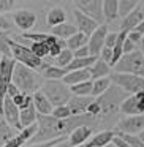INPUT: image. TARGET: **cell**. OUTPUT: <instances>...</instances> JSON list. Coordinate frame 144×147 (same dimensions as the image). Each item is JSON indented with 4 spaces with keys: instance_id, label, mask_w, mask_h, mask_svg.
<instances>
[{
    "instance_id": "f907efd6",
    "label": "cell",
    "mask_w": 144,
    "mask_h": 147,
    "mask_svg": "<svg viewBox=\"0 0 144 147\" xmlns=\"http://www.w3.org/2000/svg\"><path fill=\"white\" fill-rule=\"evenodd\" d=\"M141 13H143V18H144V2H141Z\"/></svg>"
},
{
    "instance_id": "83f0119b",
    "label": "cell",
    "mask_w": 144,
    "mask_h": 147,
    "mask_svg": "<svg viewBox=\"0 0 144 147\" xmlns=\"http://www.w3.org/2000/svg\"><path fill=\"white\" fill-rule=\"evenodd\" d=\"M89 45V36L84 35V33L78 32L76 35H73L71 38L67 40V49H70V51H78V49L84 48V46Z\"/></svg>"
},
{
    "instance_id": "836d02e7",
    "label": "cell",
    "mask_w": 144,
    "mask_h": 147,
    "mask_svg": "<svg viewBox=\"0 0 144 147\" xmlns=\"http://www.w3.org/2000/svg\"><path fill=\"white\" fill-rule=\"evenodd\" d=\"M51 115H52V117H55V119H59V120H65V119L73 117V115H71L70 108H68V105L67 106H57V108H54V111H52Z\"/></svg>"
},
{
    "instance_id": "cb8c5ba5",
    "label": "cell",
    "mask_w": 144,
    "mask_h": 147,
    "mask_svg": "<svg viewBox=\"0 0 144 147\" xmlns=\"http://www.w3.org/2000/svg\"><path fill=\"white\" fill-rule=\"evenodd\" d=\"M89 70H90V74H92V81L101 79V78H109L112 74L111 73V67H109L106 62H103L100 57L97 59L95 63H93Z\"/></svg>"
},
{
    "instance_id": "4dcf8cb0",
    "label": "cell",
    "mask_w": 144,
    "mask_h": 147,
    "mask_svg": "<svg viewBox=\"0 0 144 147\" xmlns=\"http://www.w3.org/2000/svg\"><path fill=\"white\" fill-rule=\"evenodd\" d=\"M92 90H93L92 81H87V82L70 87V92L73 96H92Z\"/></svg>"
},
{
    "instance_id": "8992f818",
    "label": "cell",
    "mask_w": 144,
    "mask_h": 147,
    "mask_svg": "<svg viewBox=\"0 0 144 147\" xmlns=\"http://www.w3.org/2000/svg\"><path fill=\"white\" fill-rule=\"evenodd\" d=\"M16 67V60L13 57L3 55L0 60V100L3 101L7 98L8 87L13 84V73Z\"/></svg>"
},
{
    "instance_id": "7402d4cb",
    "label": "cell",
    "mask_w": 144,
    "mask_h": 147,
    "mask_svg": "<svg viewBox=\"0 0 144 147\" xmlns=\"http://www.w3.org/2000/svg\"><path fill=\"white\" fill-rule=\"evenodd\" d=\"M76 33H78L76 26H74V24H70V22L60 24V26L51 29V35L57 36L59 40H64V41H67L68 38H71V36L76 35Z\"/></svg>"
},
{
    "instance_id": "ee69618b",
    "label": "cell",
    "mask_w": 144,
    "mask_h": 147,
    "mask_svg": "<svg viewBox=\"0 0 144 147\" xmlns=\"http://www.w3.org/2000/svg\"><path fill=\"white\" fill-rule=\"evenodd\" d=\"M19 89H18L16 86H14V84H11L10 87H8V92H7V96H10V98H14V96L16 95H19Z\"/></svg>"
},
{
    "instance_id": "b9f144b4",
    "label": "cell",
    "mask_w": 144,
    "mask_h": 147,
    "mask_svg": "<svg viewBox=\"0 0 144 147\" xmlns=\"http://www.w3.org/2000/svg\"><path fill=\"white\" fill-rule=\"evenodd\" d=\"M112 146H114V147H131L130 144H128L127 141H125L120 134H117V133H116V138L112 139Z\"/></svg>"
},
{
    "instance_id": "ba28073f",
    "label": "cell",
    "mask_w": 144,
    "mask_h": 147,
    "mask_svg": "<svg viewBox=\"0 0 144 147\" xmlns=\"http://www.w3.org/2000/svg\"><path fill=\"white\" fill-rule=\"evenodd\" d=\"M74 7L86 16L95 19L98 24L105 21L103 19V2H100V0H78V2H74Z\"/></svg>"
},
{
    "instance_id": "c3c4849f",
    "label": "cell",
    "mask_w": 144,
    "mask_h": 147,
    "mask_svg": "<svg viewBox=\"0 0 144 147\" xmlns=\"http://www.w3.org/2000/svg\"><path fill=\"white\" fill-rule=\"evenodd\" d=\"M139 51L143 52V55H144V40H143V43L139 45Z\"/></svg>"
},
{
    "instance_id": "7c38bea8",
    "label": "cell",
    "mask_w": 144,
    "mask_h": 147,
    "mask_svg": "<svg viewBox=\"0 0 144 147\" xmlns=\"http://www.w3.org/2000/svg\"><path fill=\"white\" fill-rule=\"evenodd\" d=\"M13 21L19 30L24 33H29L30 29L37 24V14L32 10H18L13 13Z\"/></svg>"
},
{
    "instance_id": "d6a6232c",
    "label": "cell",
    "mask_w": 144,
    "mask_h": 147,
    "mask_svg": "<svg viewBox=\"0 0 144 147\" xmlns=\"http://www.w3.org/2000/svg\"><path fill=\"white\" fill-rule=\"evenodd\" d=\"M11 100H13L14 105L19 108V111H22V109L29 108L30 105H33V95H26V93H19V95H16Z\"/></svg>"
},
{
    "instance_id": "7dc6e473",
    "label": "cell",
    "mask_w": 144,
    "mask_h": 147,
    "mask_svg": "<svg viewBox=\"0 0 144 147\" xmlns=\"http://www.w3.org/2000/svg\"><path fill=\"white\" fill-rule=\"evenodd\" d=\"M57 147H73V146H71V144L68 142V139H67V141H64V142H60Z\"/></svg>"
},
{
    "instance_id": "f546056e",
    "label": "cell",
    "mask_w": 144,
    "mask_h": 147,
    "mask_svg": "<svg viewBox=\"0 0 144 147\" xmlns=\"http://www.w3.org/2000/svg\"><path fill=\"white\" fill-rule=\"evenodd\" d=\"M73 59H74L73 51H70V49H64L57 57L52 59V65H55V67H59V68H67L68 65L73 62Z\"/></svg>"
},
{
    "instance_id": "8d00e7d4",
    "label": "cell",
    "mask_w": 144,
    "mask_h": 147,
    "mask_svg": "<svg viewBox=\"0 0 144 147\" xmlns=\"http://www.w3.org/2000/svg\"><path fill=\"white\" fill-rule=\"evenodd\" d=\"M68 138H59V139H54V141H49V142H43V144H30V146H26V147H54V146H59L60 142L67 141Z\"/></svg>"
},
{
    "instance_id": "d6986e66",
    "label": "cell",
    "mask_w": 144,
    "mask_h": 147,
    "mask_svg": "<svg viewBox=\"0 0 144 147\" xmlns=\"http://www.w3.org/2000/svg\"><path fill=\"white\" fill-rule=\"evenodd\" d=\"M33 106H35L38 115H51L52 111H54V106H52L51 101L41 93V90L33 93Z\"/></svg>"
},
{
    "instance_id": "9f6ffc18",
    "label": "cell",
    "mask_w": 144,
    "mask_h": 147,
    "mask_svg": "<svg viewBox=\"0 0 144 147\" xmlns=\"http://www.w3.org/2000/svg\"><path fill=\"white\" fill-rule=\"evenodd\" d=\"M0 115H2V114H0Z\"/></svg>"
},
{
    "instance_id": "db71d44e",
    "label": "cell",
    "mask_w": 144,
    "mask_h": 147,
    "mask_svg": "<svg viewBox=\"0 0 144 147\" xmlns=\"http://www.w3.org/2000/svg\"><path fill=\"white\" fill-rule=\"evenodd\" d=\"M79 147H86V146H79Z\"/></svg>"
},
{
    "instance_id": "603a6c76",
    "label": "cell",
    "mask_w": 144,
    "mask_h": 147,
    "mask_svg": "<svg viewBox=\"0 0 144 147\" xmlns=\"http://www.w3.org/2000/svg\"><path fill=\"white\" fill-rule=\"evenodd\" d=\"M46 22H48V26L51 27V29L60 26V24H65L67 22V13H65V10L60 7L51 8V10L48 11V16H46Z\"/></svg>"
},
{
    "instance_id": "e0dca14e",
    "label": "cell",
    "mask_w": 144,
    "mask_h": 147,
    "mask_svg": "<svg viewBox=\"0 0 144 147\" xmlns=\"http://www.w3.org/2000/svg\"><path fill=\"white\" fill-rule=\"evenodd\" d=\"M62 81H64V84H67L68 87H73V86H78V84L92 81V74H90V70L70 71V73H67V76H65Z\"/></svg>"
},
{
    "instance_id": "6da1fadb",
    "label": "cell",
    "mask_w": 144,
    "mask_h": 147,
    "mask_svg": "<svg viewBox=\"0 0 144 147\" xmlns=\"http://www.w3.org/2000/svg\"><path fill=\"white\" fill-rule=\"evenodd\" d=\"M13 84L19 89L21 93L33 95V93H37L41 89L43 76L38 71H35V70H32V68L16 62L14 73H13Z\"/></svg>"
},
{
    "instance_id": "11a10c76",
    "label": "cell",
    "mask_w": 144,
    "mask_h": 147,
    "mask_svg": "<svg viewBox=\"0 0 144 147\" xmlns=\"http://www.w3.org/2000/svg\"><path fill=\"white\" fill-rule=\"evenodd\" d=\"M54 147H57V146H54Z\"/></svg>"
},
{
    "instance_id": "277c9868",
    "label": "cell",
    "mask_w": 144,
    "mask_h": 147,
    "mask_svg": "<svg viewBox=\"0 0 144 147\" xmlns=\"http://www.w3.org/2000/svg\"><path fill=\"white\" fill-rule=\"evenodd\" d=\"M8 46H10V51H11V57H13L18 63H22V65H26V67L32 68V70H35V71H38L43 68L45 62L37 57L30 48H27V46H24V45H19L18 41H14V40H11V38H8Z\"/></svg>"
},
{
    "instance_id": "f1b7e54d",
    "label": "cell",
    "mask_w": 144,
    "mask_h": 147,
    "mask_svg": "<svg viewBox=\"0 0 144 147\" xmlns=\"http://www.w3.org/2000/svg\"><path fill=\"white\" fill-rule=\"evenodd\" d=\"M141 5V2H136V0H119V16L122 19L131 14L138 7Z\"/></svg>"
},
{
    "instance_id": "4316f807",
    "label": "cell",
    "mask_w": 144,
    "mask_h": 147,
    "mask_svg": "<svg viewBox=\"0 0 144 147\" xmlns=\"http://www.w3.org/2000/svg\"><path fill=\"white\" fill-rule=\"evenodd\" d=\"M37 120H38V112H37L33 105H30L29 108L21 111V125H22V130L33 123H37Z\"/></svg>"
},
{
    "instance_id": "74e56055",
    "label": "cell",
    "mask_w": 144,
    "mask_h": 147,
    "mask_svg": "<svg viewBox=\"0 0 144 147\" xmlns=\"http://www.w3.org/2000/svg\"><path fill=\"white\" fill-rule=\"evenodd\" d=\"M100 59H101L103 62H106V63L111 67V62H112V49H109V48H106L105 46V49L101 51V54H100ZM112 68V67H111Z\"/></svg>"
},
{
    "instance_id": "52a82bcc",
    "label": "cell",
    "mask_w": 144,
    "mask_h": 147,
    "mask_svg": "<svg viewBox=\"0 0 144 147\" xmlns=\"http://www.w3.org/2000/svg\"><path fill=\"white\" fill-rule=\"evenodd\" d=\"M116 133L138 136L144 130V114L143 115H125L116 123Z\"/></svg>"
},
{
    "instance_id": "bcb514c9",
    "label": "cell",
    "mask_w": 144,
    "mask_h": 147,
    "mask_svg": "<svg viewBox=\"0 0 144 147\" xmlns=\"http://www.w3.org/2000/svg\"><path fill=\"white\" fill-rule=\"evenodd\" d=\"M135 30H136V32H139V33H141V35H143V36H144V21H143V22H141V24H139V26H138V27H136V29H135Z\"/></svg>"
},
{
    "instance_id": "3957f363",
    "label": "cell",
    "mask_w": 144,
    "mask_h": 147,
    "mask_svg": "<svg viewBox=\"0 0 144 147\" xmlns=\"http://www.w3.org/2000/svg\"><path fill=\"white\" fill-rule=\"evenodd\" d=\"M114 73L135 74V76L144 78V55L139 51V48L130 54H124V57L114 67Z\"/></svg>"
},
{
    "instance_id": "9a60e30c",
    "label": "cell",
    "mask_w": 144,
    "mask_h": 147,
    "mask_svg": "<svg viewBox=\"0 0 144 147\" xmlns=\"http://www.w3.org/2000/svg\"><path fill=\"white\" fill-rule=\"evenodd\" d=\"M116 138L114 130H103L95 133L84 146L86 147H108L112 144V139Z\"/></svg>"
},
{
    "instance_id": "f5cc1de1",
    "label": "cell",
    "mask_w": 144,
    "mask_h": 147,
    "mask_svg": "<svg viewBox=\"0 0 144 147\" xmlns=\"http://www.w3.org/2000/svg\"><path fill=\"white\" fill-rule=\"evenodd\" d=\"M108 147H114V146H112V144H111V146H108Z\"/></svg>"
},
{
    "instance_id": "816d5d0a",
    "label": "cell",
    "mask_w": 144,
    "mask_h": 147,
    "mask_svg": "<svg viewBox=\"0 0 144 147\" xmlns=\"http://www.w3.org/2000/svg\"><path fill=\"white\" fill-rule=\"evenodd\" d=\"M2 57H3V54H2V52H0V60H2Z\"/></svg>"
},
{
    "instance_id": "f6af8a7d",
    "label": "cell",
    "mask_w": 144,
    "mask_h": 147,
    "mask_svg": "<svg viewBox=\"0 0 144 147\" xmlns=\"http://www.w3.org/2000/svg\"><path fill=\"white\" fill-rule=\"evenodd\" d=\"M10 29V22L8 19L3 16V14H0V30H8Z\"/></svg>"
},
{
    "instance_id": "f35d334b",
    "label": "cell",
    "mask_w": 144,
    "mask_h": 147,
    "mask_svg": "<svg viewBox=\"0 0 144 147\" xmlns=\"http://www.w3.org/2000/svg\"><path fill=\"white\" fill-rule=\"evenodd\" d=\"M128 40H130V41H133L135 45H136L138 48H139V45H141V43H143L144 36L141 35L139 32H136V30H131V32L128 33Z\"/></svg>"
},
{
    "instance_id": "ac0fdd59",
    "label": "cell",
    "mask_w": 144,
    "mask_h": 147,
    "mask_svg": "<svg viewBox=\"0 0 144 147\" xmlns=\"http://www.w3.org/2000/svg\"><path fill=\"white\" fill-rule=\"evenodd\" d=\"M144 21L143 18V13H141V5L133 11L131 14H128L125 19H122V24H120V32H128L130 33L131 30H135L141 22Z\"/></svg>"
},
{
    "instance_id": "60d3db41",
    "label": "cell",
    "mask_w": 144,
    "mask_h": 147,
    "mask_svg": "<svg viewBox=\"0 0 144 147\" xmlns=\"http://www.w3.org/2000/svg\"><path fill=\"white\" fill-rule=\"evenodd\" d=\"M73 54H74V59H87V57H92V55H90L89 46H84V48L78 49V51H74Z\"/></svg>"
},
{
    "instance_id": "7bdbcfd3",
    "label": "cell",
    "mask_w": 144,
    "mask_h": 147,
    "mask_svg": "<svg viewBox=\"0 0 144 147\" xmlns=\"http://www.w3.org/2000/svg\"><path fill=\"white\" fill-rule=\"evenodd\" d=\"M136 49H138V46L135 45L133 41H130L128 36H127V40H125V43H124V54H130V52L136 51Z\"/></svg>"
},
{
    "instance_id": "5b68a950",
    "label": "cell",
    "mask_w": 144,
    "mask_h": 147,
    "mask_svg": "<svg viewBox=\"0 0 144 147\" xmlns=\"http://www.w3.org/2000/svg\"><path fill=\"white\" fill-rule=\"evenodd\" d=\"M111 81L114 86H117L120 90L130 95H138L144 93V78L135 76V74H120V73H112Z\"/></svg>"
},
{
    "instance_id": "8fae6325",
    "label": "cell",
    "mask_w": 144,
    "mask_h": 147,
    "mask_svg": "<svg viewBox=\"0 0 144 147\" xmlns=\"http://www.w3.org/2000/svg\"><path fill=\"white\" fill-rule=\"evenodd\" d=\"M2 115L8 122V125H11L14 130H18V131L22 130V125H21V111L10 96H7L3 100V112H2Z\"/></svg>"
},
{
    "instance_id": "44dd1931",
    "label": "cell",
    "mask_w": 144,
    "mask_h": 147,
    "mask_svg": "<svg viewBox=\"0 0 144 147\" xmlns=\"http://www.w3.org/2000/svg\"><path fill=\"white\" fill-rule=\"evenodd\" d=\"M41 76L45 78V81H62L65 76H67V70L65 68H59L55 65H43L41 70Z\"/></svg>"
},
{
    "instance_id": "2e32d148",
    "label": "cell",
    "mask_w": 144,
    "mask_h": 147,
    "mask_svg": "<svg viewBox=\"0 0 144 147\" xmlns=\"http://www.w3.org/2000/svg\"><path fill=\"white\" fill-rule=\"evenodd\" d=\"M93 101V96H71L68 101V108L71 111V115H86L89 105Z\"/></svg>"
},
{
    "instance_id": "d4e9b609",
    "label": "cell",
    "mask_w": 144,
    "mask_h": 147,
    "mask_svg": "<svg viewBox=\"0 0 144 147\" xmlns=\"http://www.w3.org/2000/svg\"><path fill=\"white\" fill-rule=\"evenodd\" d=\"M18 133L19 131L14 130L11 125H8V122L3 119V115H0V147H5Z\"/></svg>"
},
{
    "instance_id": "e575fe53",
    "label": "cell",
    "mask_w": 144,
    "mask_h": 147,
    "mask_svg": "<svg viewBox=\"0 0 144 147\" xmlns=\"http://www.w3.org/2000/svg\"><path fill=\"white\" fill-rule=\"evenodd\" d=\"M119 134V133H117ZM122 138H124L125 141H127L128 144H130L131 147H144V142L141 141L139 136H131V134H120Z\"/></svg>"
},
{
    "instance_id": "1f68e13d",
    "label": "cell",
    "mask_w": 144,
    "mask_h": 147,
    "mask_svg": "<svg viewBox=\"0 0 144 147\" xmlns=\"http://www.w3.org/2000/svg\"><path fill=\"white\" fill-rule=\"evenodd\" d=\"M30 49H32V52L37 55L38 59H46V57H49V48H48V45H45L43 41H35V43H32V46H30Z\"/></svg>"
},
{
    "instance_id": "ab89813d",
    "label": "cell",
    "mask_w": 144,
    "mask_h": 147,
    "mask_svg": "<svg viewBox=\"0 0 144 147\" xmlns=\"http://www.w3.org/2000/svg\"><path fill=\"white\" fill-rule=\"evenodd\" d=\"M14 7L13 0H0V14L7 13V11H11Z\"/></svg>"
},
{
    "instance_id": "4fadbf2b",
    "label": "cell",
    "mask_w": 144,
    "mask_h": 147,
    "mask_svg": "<svg viewBox=\"0 0 144 147\" xmlns=\"http://www.w3.org/2000/svg\"><path fill=\"white\" fill-rule=\"evenodd\" d=\"M73 14H74V26H76L78 32L84 33V35H87V36H90L100 26H101V24H98L95 19H92V18L86 16L84 13H81L79 10H74Z\"/></svg>"
},
{
    "instance_id": "484cf974",
    "label": "cell",
    "mask_w": 144,
    "mask_h": 147,
    "mask_svg": "<svg viewBox=\"0 0 144 147\" xmlns=\"http://www.w3.org/2000/svg\"><path fill=\"white\" fill-rule=\"evenodd\" d=\"M93 84V90H92V96L93 98H100L103 96L112 86V81H111V76L109 78H101V79H95L92 81Z\"/></svg>"
},
{
    "instance_id": "ffe728a7",
    "label": "cell",
    "mask_w": 144,
    "mask_h": 147,
    "mask_svg": "<svg viewBox=\"0 0 144 147\" xmlns=\"http://www.w3.org/2000/svg\"><path fill=\"white\" fill-rule=\"evenodd\" d=\"M119 2L117 0H105L103 2V19L106 24H112L119 19Z\"/></svg>"
},
{
    "instance_id": "d590c367",
    "label": "cell",
    "mask_w": 144,
    "mask_h": 147,
    "mask_svg": "<svg viewBox=\"0 0 144 147\" xmlns=\"http://www.w3.org/2000/svg\"><path fill=\"white\" fill-rule=\"evenodd\" d=\"M117 40H119V33H114V32H108V36H106V43L105 46L109 49H114L116 45H117Z\"/></svg>"
},
{
    "instance_id": "5bb4252c",
    "label": "cell",
    "mask_w": 144,
    "mask_h": 147,
    "mask_svg": "<svg viewBox=\"0 0 144 147\" xmlns=\"http://www.w3.org/2000/svg\"><path fill=\"white\" fill-rule=\"evenodd\" d=\"M92 136H93L92 127H89V125H81V127L74 128V130L70 133L68 142H70L73 147H79V146H84Z\"/></svg>"
},
{
    "instance_id": "9c48e42d",
    "label": "cell",
    "mask_w": 144,
    "mask_h": 147,
    "mask_svg": "<svg viewBox=\"0 0 144 147\" xmlns=\"http://www.w3.org/2000/svg\"><path fill=\"white\" fill-rule=\"evenodd\" d=\"M106 36H108V27L106 24H101L92 35L89 36V49H90V55L95 59L100 57L101 51L105 49V43H106Z\"/></svg>"
},
{
    "instance_id": "7a4b0ae2",
    "label": "cell",
    "mask_w": 144,
    "mask_h": 147,
    "mask_svg": "<svg viewBox=\"0 0 144 147\" xmlns=\"http://www.w3.org/2000/svg\"><path fill=\"white\" fill-rule=\"evenodd\" d=\"M41 93L51 101L54 108L57 106H67L68 101L71 100L70 87L64 84V81H45L41 86Z\"/></svg>"
},
{
    "instance_id": "30bf717a",
    "label": "cell",
    "mask_w": 144,
    "mask_h": 147,
    "mask_svg": "<svg viewBox=\"0 0 144 147\" xmlns=\"http://www.w3.org/2000/svg\"><path fill=\"white\" fill-rule=\"evenodd\" d=\"M120 112L125 115H143L144 114V93L128 95L120 105Z\"/></svg>"
},
{
    "instance_id": "681fc988",
    "label": "cell",
    "mask_w": 144,
    "mask_h": 147,
    "mask_svg": "<svg viewBox=\"0 0 144 147\" xmlns=\"http://www.w3.org/2000/svg\"><path fill=\"white\" fill-rule=\"evenodd\" d=\"M138 136H139V138H141V141H143V142H144V130H143V131H141V133H139V134H138Z\"/></svg>"
}]
</instances>
